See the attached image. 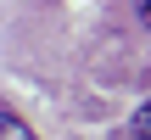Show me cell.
<instances>
[{"label": "cell", "instance_id": "6da1fadb", "mask_svg": "<svg viewBox=\"0 0 151 140\" xmlns=\"http://www.w3.org/2000/svg\"><path fill=\"white\" fill-rule=\"evenodd\" d=\"M0 140H39V135L17 118V107H6V112H0Z\"/></svg>", "mask_w": 151, "mask_h": 140}, {"label": "cell", "instance_id": "7a4b0ae2", "mask_svg": "<svg viewBox=\"0 0 151 140\" xmlns=\"http://www.w3.org/2000/svg\"><path fill=\"white\" fill-rule=\"evenodd\" d=\"M129 140H151V95L134 107V118H129Z\"/></svg>", "mask_w": 151, "mask_h": 140}, {"label": "cell", "instance_id": "3957f363", "mask_svg": "<svg viewBox=\"0 0 151 140\" xmlns=\"http://www.w3.org/2000/svg\"><path fill=\"white\" fill-rule=\"evenodd\" d=\"M134 11H140V22L151 28V0H134Z\"/></svg>", "mask_w": 151, "mask_h": 140}]
</instances>
